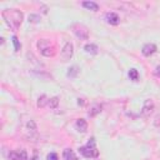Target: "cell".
Returning a JSON list of instances; mask_svg holds the SVG:
<instances>
[{
    "label": "cell",
    "instance_id": "obj_2",
    "mask_svg": "<svg viewBox=\"0 0 160 160\" xmlns=\"http://www.w3.org/2000/svg\"><path fill=\"white\" fill-rule=\"evenodd\" d=\"M79 151L82 156L85 158H92V156H98V150H96V146H95V139L91 138L89 140V142L85 145V146H81L79 148Z\"/></svg>",
    "mask_w": 160,
    "mask_h": 160
},
{
    "label": "cell",
    "instance_id": "obj_20",
    "mask_svg": "<svg viewBox=\"0 0 160 160\" xmlns=\"http://www.w3.org/2000/svg\"><path fill=\"white\" fill-rule=\"evenodd\" d=\"M155 75L160 78V65H158V66L155 68Z\"/></svg>",
    "mask_w": 160,
    "mask_h": 160
},
{
    "label": "cell",
    "instance_id": "obj_15",
    "mask_svg": "<svg viewBox=\"0 0 160 160\" xmlns=\"http://www.w3.org/2000/svg\"><path fill=\"white\" fill-rule=\"evenodd\" d=\"M129 78H130L131 80L136 81V80L139 79V72H138V70H136V69H130V70H129Z\"/></svg>",
    "mask_w": 160,
    "mask_h": 160
},
{
    "label": "cell",
    "instance_id": "obj_8",
    "mask_svg": "<svg viewBox=\"0 0 160 160\" xmlns=\"http://www.w3.org/2000/svg\"><path fill=\"white\" fill-rule=\"evenodd\" d=\"M156 45L155 44H151V42H149V44H145L144 46H142V49H141V52H142V55L144 56H150L151 54H154L155 51H156Z\"/></svg>",
    "mask_w": 160,
    "mask_h": 160
},
{
    "label": "cell",
    "instance_id": "obj_21",
    "mask_svg": "<svg viewBox=\"0 0 160 160\" xmlns=\"http://www.w3.org/2000/svg\"><path fill=\"white\" fill-rule=\"evenodd\" d=\"M31 160H38V154H36V152H35V154H34V158H32V159H31Z\"/></svg>",
    "mask_w": 160,
    "mask_h": 160
},
{
    "label": "cell",
    "instance_id": "obj_7",
    "mask_svg": "<svg viewBox=\"0 0 160 160\" xmlns=\"http://www.w3.org/2000/svg\"><path fill=\"white\" fill-rule=\"evenodd\" d=\"M105 20H106V22L110 24V25H119V22H120L119 15H118L116 12H112V11L105 14Z\"/></svg>",
    "mask_w": 160,
    "mask_h": 160
},
{
    "label": "cell",
    "instance_id": "obj_14",
    "mask_svg": "<svg viewBox=\"0 0 160 160\" xmlns=\"http://www.w3.org/2000/svg\"><path fill=\"white\" fill-rule=\"evenodd\" d=\"M49 100H50V99H48L46 95H41V96L39 98V100H38V106H39V108H44L45 105L49 104Z\"/></svg>",
    "mask_w": 160,
    "mask_h": 160
},
{
    "label": "cell",
    "instance_id": "obj_9",
    "mask_svg": "<svg viewBox=\"0 0 160 160\" xmlns=\"http://www.w3.org/2000/svg\"><path fill=\"white\" fill-rule=\"evenodd\" d=\"M75 128H76L79 131L85 132V131L88 130V122H86V120H84V119H78L76 122H75Z\"/></svg>",
    "mask_w": 160,
    "mask_h": 160
},
{
    "label": "cell",
    "instance_id": "obj_5",
    "mask_svg": "<svg viewBox=\"0 0 160 160\" xmlns=\"http://www.w3.org/2000/svg\"><path fill=\"white\" fill-rule=\"evenodd\" d=\"M10 160H28V154L25 150H14L9 154Z\"/></svg>",
    "mask_w": 160,
    "mask_h": 160
},
{
    "label": "cell",
    "instance_id": "obj_4",
    "mask_svg": "<svg viewBox=\"0 0 160 160\" xmlns=\"http://www.w3.org/2000/svg\"><path fill=\"white\" fill-rule=\"evenodd\" d=\"M72 54H74V46L71 42H66L64 45V48L61 49V52H60V56H61V60L62 61H68L72 58Z\"/></svg>",
    "mask_w": 160,
    "mask_h": 160
},
{
    "label": "cell",
    "instance_id": "obj_17",
    "mask_svg": "<svg viewBox=\"0 0 160 160\" xmlns=\"http://www.w3.org/2000/svg\"><path fill=\"white\" fill-rule=\"evenodd\" d=\"M12 44H14V46H15V51H19L20 48H21V45H20V42H19V40H18L16 36H12Z\"/></svg>",
    "mask_w": 160,
    "mask_h": 160
},
{
    "label": "cell",
    "instance_id": "obj_10",
    "mask_svg": "<svg viewBox=\"0 0 160 160\" xmlns=\"http://www.w3.org/2000/svg\"><path fill=\"white\" fill-rule=\"evenodd\" d=\"M81 5L88 9V10H91V11H98L99 10V4H96L95 1H82Z\"/></svg>",
    "mask_w": 160,
    "mask_h": 160
},
{
    "label": "cell",
    "instance_id": "obj_18",
    "mask_svg": "<svg viewBox=\"0 0 160 160\" xmlns=\"http://www.w3.org/2000/svg\"><path fill=\"white\" fill-rule=\"evenodd\" d=\"M39 19H40L39 15H34L32 14V15L29 16V21H31V22H36V21H39Z\"/></svg>",
    "mask_w": 160,
    "mask_h": 160
},
{
    "label": "cell",
    "instance_id": "obj_13",
    "mask_svg": "<svg viewBox=\"0 0 160 160\" xmlns=\"http://www.w3.org/2000/svg\"><path fill=\"white\" fill-rule=\"evenodd\" d=\"M100 111H101V105H99V104H92V105L90 106V109H89V115H90V116H95V115H98Z\"/></svg>",
    "mask_w": 160,
    "mask_h": 160
},
{
    "label": "cell",
    "instance_id": "obj_6",
    "mask_svg": "<svg viewBox=\"0 0 160 160\" xmlns=\"http://www.w3.org/2000/svg\"><path fill=\"white\" fill-rule=\"evenodd\" d=\"M152 110H154V102H152V100H145L144 106L141 109V115L145 116V118H148V116L151 115Z\"/></svg>",
    "mask_w": 160,
    "mask_h": 160
},
{
    "label": "cell",
    "instance_id": "obj_19",
    "mask_svg": "<svg viewBox=\"0 0 160 160\" xmlns=\"http://www.w3.org/2000/svg\"><path fill=\"white\" fill-rule=\"evenodd\" d=\"M48 160H58V155L55 152H50L48 155Z\"/></svg>",
    "mask_w": 160,
    "mask_h": 160
},
{
    "label": "cell",
    "instance_id": "obj_1",
    "mask_svg": "<svg viewBox=\"0 0 160 160\" xmlns=\"http://www.w3.org/2000/svg\"><path fill=\"white\" fill-rule=\"evenodd\" d=\"M1 16L8 24V26H10V29L12 30H18L24 19L22 12L18 9H6L1 12Z\"/></svg>",
    "mask_w": 160,
    "mask_h": 160
},
{
    "label": "cell",
    "instance_id": "obj_11",
    "mask_svg": "<svg viewBox=\"0 0 160 160\" xmlns=\"http://www.w3.org/2000/svg\"><path fill=\"white\" fill-rule=\"evenodd\" d=\"M62 158H64V160H78V156L75 155V152L71 149H65L62 152Z\"/></svg>",
    "mask_w": 160,
    "mask_h": 160
},
{
    "label": "cell",
    "instance_id": "obj_12",
    "mask_svg": "<svg viewBox=\"0 0 160 160\" xmlns=\"http://www.w3.org/2000/svg\"><path fill=\"white\" fill-rule=\"evenodd\" d=\"M84 50H85L86 52L94 54V55L99 52V48H98V45H95V44H86V45L84 46Z\"/></svg>",
    "mask_w": 160,
    "mask_h": 160
},
{
    "label": "cell",
    "instance_id": "obj_16",
    "mask_svg": "<svg viewBox=\"0 0 160 160\" xmlns=\"http://www.w3.org/2000/svg\"><path fill=\"white\" fill-rule=\"evenodd\" d=\"M58 104H59V99L55 96V98H52V99L49 100V104H48V105H49L51 109H56V108H58Z\"/></svg>",
    "mask_w": 160,
    "mask_h": 160
},
{
    "label": "cell",
    "instance_id": "obj_3",
    "mask_svg": "<svg viewBox=\"0 0 160 160\" xmlns=\"http://www.w3.org/2000/svg\"><path fill=\"white\" fill-rule=\"evenodd\" d=\"M71 30H72V32H74L79 39H81V40H86V39L89 38V30H88V28L84 26V25H81V24H75V25H72V26H71Z\"/></svg>",
    "mask_w": 160,
    "mask_h": 160
}]
</instances>
